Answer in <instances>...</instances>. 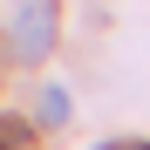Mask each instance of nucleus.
Listing matches in <instances>:
<instances>
[{
    "mask_svg": "<svg viewBox=\"0 0 150 150\" xmlns=\"http://www.w3.org/2000/svg\"><path fill=\"white\" fill-rule=\"evenodd\" d=\"M48 48H55V0H21V14H14V55L41 62Z\"/></svg>",
    "mask_w": 150,
    "mask_h": 150,
    "instance_id": "obj_1",
    "label": "nucleus"
},
{
    "mask_svg": "<svg viewBox=\"0 0 150 150\" xmlns=\"http://www.w3.org/2000/svg\"><path fill=\"white\" fill-rule=\"evenodd\" d=\"M34 116L48 123V130H62V123H68V89H41L34 96Z\"/></svg>",
    "mask_w": 150,
    "mask_h": 150,
    "instance_id": "obj_2",
    "label": "nucleus"
},
{
    "mask_svg": "<svg viewBox=\"0 0 150 150\" xmlns=\"http://www.w3.org/2000/svg\"><path fill=\"white\" fill-rule=\"evenodd\" d=\"M0 150H28V116H0Z\"/></svg>",
    "mask_w": 150,
    "mask_h": 150,
    "instance_id": "obj_3",
    "label": "nucleus"
},
{
    "mask_svg": "<svg viewBox=\"0 0 150 150\" xmlns=\"http://www.w3.org/2000/svg\"><path fill=\"white\" fill-rule=\"evenodd\" d=\"M103 150H150V143H103Z\"/></svg>",
    "mask_w": 150,
    "mask_h": 150,
    "instance_id": "obj_4",
    "label": "nucleus"
}]
</instances>
